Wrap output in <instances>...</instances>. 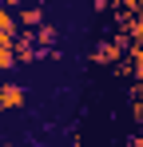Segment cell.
<instances>
[{"label":"cell","instance_id":"6da1fadb","mask_svg":"<svg viewBox=\"0 0 143 147\" xmlns=\"http://www.w3.org/2000/svg\"><path fill=\"white\" fill-rule=\"evenodd\" d=\"M68 147H80V143H68Z\"/></svg>","mask_w":143,"mask_h":147}]
</instances>
